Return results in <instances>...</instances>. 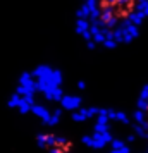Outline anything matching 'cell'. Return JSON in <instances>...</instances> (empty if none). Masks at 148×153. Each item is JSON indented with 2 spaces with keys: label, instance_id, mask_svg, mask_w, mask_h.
Listing matches in <instances>:
<instances>
[{
  "label": "cell",
  "instance_id": "obj_1",
  "mask_svg": "<svg viewBox=\"0 0 148 153\" xmlns=\"http://www.w3.org/2000/svg\"><path fill=\"white\" fill-rule=\"evenodd\" d=\"M85 36L95 45L115 47L129 42L148 16V0H86Z\"/></svg>",
  "mask_w": 148,
  "mask_h": 153
},
{
  "label": "cell",
  "instance_id": "obj_2",
  "mask_svg": "<svg viewBox=\"0 0 148 153\" xmlns=\"http://www.w3.org/2000/svg\"><path fill=\"white\" fill-rule=\"evenodd\" d=\"M131 131L138 136V141L143 146V153H148V88L140 97L134 112V122Z\"/></svg>",
  "mask_w": 148,
  "mask_h": 153
}]
</instances>
